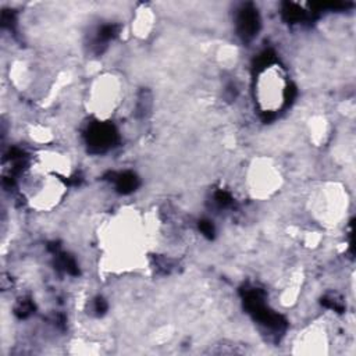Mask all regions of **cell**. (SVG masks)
Segmentation results:
<instances>
[{"label":"cell","instance_id":"6da1fadb","mask_svg":"<svg viewBox=\"0 0 356 356\" xmlns=\"http://www.w3.org/2000/svg\"><path fill=\"white\" fill-rule=\"evenodd\" d=\"M270 68L266 70L260 75V81L257 83V95L259 102L264 106V110H275L280 107L285 100V86H284V76L280 71L273 68L274 65H268Z\"/></svg>","mask_w":356,"mask_h":356}]
</instances>
